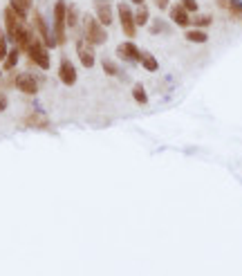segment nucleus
Returning <instances> with one entry per match:
<instances>
[{
    "mask_svg": "<svg viewBox=\"0 0 242 276\" xmlns=\"http://www.w3.org/2000/svg\"><path fill=\"white\" fill-rule=\"evenodd\" d=\"M81 27H83V39L90 41L92 45H105L108 43V27H103L101 23L95 18V14H85L81 18Z\"/></svg>",
    "mask_w": 242,
    "mask_h": 276,
    "instance_id": "obj_1",
    "label": "nucleus"
},
{
    "mask_svg": "<svg viewBox=\"0 0 242 276\" xmlns=\"http://www.w3.org/2000/svg\"><path fill=\"white\" fill-rule=\"evenodd\" d=\"M115 14L119 18V27L121 32L126 34V39H135L137 36V23H135V7L128 3V0H119L115 7Z\"/></svg>",
    "mask_w": 242,
    "mask_h": 276,
    "instance_id": "obj_2",
    "label": "nucleus"
},
{
    "mask_svg": "<svg viewBox=\"0 0 242 276\" xmlns=\"http://www.w3.org/2000/svg\"><path fill=\"white\" fill-rule=\"evenodd\" d=\"M23 54L29 59V63L36 65L39 70H49V67H52V57H49V50L41 43V39H36V34H34V39L29 41L27 50H25Z\"/></svg>",
    "mask_w": 242,
    "mask_h": 276,
    "instance_id": "obj_3",
    "label": "nucleus"
},
{
    "mask_svg": "<svg viewBox=\"0 0 242 276\" xmlns=\"http://www.w3.org/2000/svg\"><path fill=\"white\" fill-rule=\"evenodd\" d=\"M29 25H32L36 39H41V43L47 47V50H54V47H59V45H57V39H54V32H52V25H49V23L45 21V16H43L39 9H36L34 14H32V21H29Z\"/></svg>",
    "mask_w": 242,
    "mask_h": 276,
    "instance_id": "obj_4",
    "label": "nucleus"
},
{
    "mask_svg": "<svg viewBox=\"0 0 242 276\" xmlns=\"http://www.w3.org/2000/svg\"><path fill=\"white\" fill-rule=\"evenodd\" d=\"M65 7L67 0H57L52 9V32L57 39V45H65L67 43V25H65Z\"/></svg>",
    "mask_w": 242,
    "mask_h": 276,
    "instance_id": "obj_5",
    "label": "nucleus"
},
{
    "mask_svg": "<svg viewBox=\"0 0 242 276\" xmlns=\"http://www.w3.org/2000/svg\"><path fill=\"white\" fill-rule=\"evenodd\" d=\"M74 50H77V57H79V63L85 67V70H92L97 65V52H95V45L90 41H85L83 36H79L77 43H74Z\"/></svg>",
    "mask_w": 242,
    "mask_h": 276,
    "instance_id": "obj_6",
    "label": "nucleus"
},
{
    "mask_svg": "<svg viewBox=\"0 0 242 276\" xmlns=\"http://www.w3.org/2000/svg\"><path fill=\"white\" fill-rule=\"evenodd\" d=\"M14 88L18 92H23V95H27V97H36L39 95L41 83L32 72H18V75L14 77Z\"/></svg>",
    "mask_w": 242,
    "mask_h": 276,
    "instance_id": "obj_7",
    "label": "nucleus"
},
{
    "mask_svg": "<svg viewBox=\"0 0 242 276\" xmlns=\"http://www.w3.org/2000/svg\"><path fill=\"white\" fill-rule=\"evenodd\" d=\"M95 7V18L101 23L103 27H110L115 23V5L113 0H92Z\"/></svg>",
    "mask_w": 242,
    "mask_h": 276,
    "instance_id": "obj_8",
    "label": "nucleus"
},
{
    "mask_svg": "<svg viewBox=\"0 0 242 276\" xmlns=\"http://www.w3.org/2000/svg\"><path fill=\"white\" fill-rule=\"evenodd\" d=\"M117 54H119V59L123 61V63H139L141 61V52L139 47H137V43H133V41H123L117 45Z\"/></svg>",
    "mask_w": 242,
    "mask_h": 276,
    "instance_id": "obj_9",
    "label": "nucleus"
},
{
    "mask_svg": "<svg viewBox=\"0 0 242 276\" xmlns=\"http://www.w3.org/2000/svg\"><path fill=\"white\" fill-rule=\"evenodd\" d=\"M77 79H79V75H77L74 63L67 57H61V61H59V81L63 85H67V88H72V85L77 83Z\"/></svg>",
    "mask_w": 242,
    "mask_h": 276,
    "instance_id": "obj_10",
    "label": "nucleus"
},
{
    "mask_svg": "<svg viewBox=\"0 0 242 276\" xmlns=\"http://www.w3.org/2000/svg\"><path fill=\"white\" fill-rule=\"evenodd\" d=\"M166 11H169L173 25H177V27H182V29H189V27H191V14H189V11H186L179 3L171 5V7L166 9Z\"/></svg>",
    "mask_w": 242,
    "mask_h": 276,
    "instance_id": "obj_11",
    "label": "nucleus"
},
{
    "mask_svg": "<svg viewBox=\"0 0 242 276\" xmlns=\"http://www.w3.org/2000/svg\"><path fill=\"white\" fill-rule=\"evenodd\" d=\"M23 124L27 128H34V131H47V128H49V119L41 113V110H32V113L23 119Z\"/></svg>",
    "mask_w": 242,
    "mask_h": 276,
    "instance_id": "obj_12",
    "label": "nucleus"
},
{
    "mask_svg": "<svg viewBox=\"0 0 242 276\" xmlns=\"http://www.w3.org/2000/svg\"><path fill=\"white\" fill-rule=\"evenodd\" d=\"M81 11L77 7V3H67V7H65V25L67 29H79L81 27Z\"/></svg>",
    "mask_w": 242,
    "mask_h": 276,
    "instance_id": "obj_13",
    "label": "nucleus"
},
{
    "mask_svg": "<svg viewBox=\"0 0 242 276\" xmlns=\"http://www.w3.org/2000/svg\"><path fill=\"white\" fill-rule=\"evenodd\" d=\"M9 7L16 11L21 18L29 21V11L34 7V0H9Z\"/></svg>",
    "mask_w": 242,
    "mask_h": 276,
    "instance_id": "obj_14",
    "label": "nucleus"
},
{
    "mask_svg": "<svg viewBox=\"0 0 242 276\" xmlns=\"http://www.w3.org/2000/svg\"><path fill=\"white\" fill-rule=\"evenodd\" d=\"M135 23H137V27H148V23H151V7L146 3L135 5Z\"/></svg>",
    "mask_w": 242,
    "mask_h": 276,
    "instance_id": "obj_15",
    "label": "nucleus"
},
{
    "mask_svg": "<svg viewBox=\"0 0 242 276\" xmlns=\"http://www.w3.org/2000/svg\"><path fill=\"white\" fill-rule=\"evenodd\" d=\"M21 50H18L16 45H11L9 47V54L5 57V61H3V72H14L16 70V65H18V61H21Z\"/></svg>",
    "mask_w": 242,
    "mask_h": 276,
    "instance_id": "obj_16",
    "label": "nucleus"
},
{
    "mask_svg": "<svg viewBox=\"0 0 242 276\" xmlns=\"http://www.w3.org/2000/svg\"><path fill=\"white\" fill-rule=\"evenodd\" d=\"M171 25L169 21H164V18H151V23H148V32H151L153 36H159V34H171Z\"/></svg>",
    "mask_w": 242,
    "mask_h": 276,
    "instance_id": "obj_17",
    "label": "nucleus"
},
{
    "mask_svg": "<svg viewBox=\"0 0 242 276\" xmlns=\"http://www.w3.org/2000/svg\"><path fill=\"white\" fill-rule=\"evenodd\" d=\"M184 39L189 43H195V45H204V43L209 41V34L207 29H195V27H189L184 34Z\"/></svg>",
    "mask_w": 242,
    "mask_h": 276,
    "instance_id": "obj_18",
    "label": "nucleus"
},
{
    "mask_svg": "<svg viewBox=\"0 0 242 276\" xmlns=\"http://www.w3.org/2000/svg\"><path fill=\"white\" fill-rule=\"evenodd\" d=\"M211 23H213V16L211 14H191V27H195V29H207V27H211Z\"/></svg>",
    "mask_w": 242,
    "mask_h": 276,
    "instance_id": "obj_19",
    "label": "nucleus"
},
{
    "mask_svg": "<svg viewBox=\"0 0 242 276\" xmlns=\"http://www.w3.org/2000/svg\"><path fill=\"white\" fill-rule=\"evenodd\" d=\"M101 67H103V72L108 77H123V70L119 67V63H117V61H113V59H101Z\"/></svg>",
    "mask_w": 242,
    "mask_h": 276,
    "instance_id": "obj_20",
    "label": "nucleus"
},
{
    "mask_svg": "<svg viewBox=\"0 0 242 276\" xmlns=\"http://www.w3.org/2000/svg\"><path fill=\"white\" fill-rule=\"evenodd\" d=\"M139 65L144 67L146 72H153V75H155V72L159 70V61L155 59V54H151V52H144V54H141V61H139Z\"/></svg>",
    "mask_w": 242,
    "mask_h": 276,
    "instance_id": "obj_21",
    "label": "nucleus"
},
{
    "mask_svg": "<svg viewBox=\"0 0 242 276\" xmlns=\"http://www.w3.org/2000/svg\"><path fill=\"white\" fill-rule=\"evenodd\" d=\"M133 99L139 103V106H146L148 103V92H146V88L141 83H135L133 85Z\"/></svg>",
    "mask_w": 242,
    "mask_h": 276,
    "instance_id": "obj_22",
    "label": "nucleus"
},
{
    "mask_svg": "<svg viewBox=\"0 0 242 276\" xmlns=\"http://www.w3.org/2000/svg\"><path fill=\"white\" fill-rule=\"evenodd\" d=\"M227 11L231 14V18H235V21H240L242 18V0H227Z\"/></svg>",
    "mask_w": 242,
    "mask_h": 276,
    "instance_id": "obj_23",
    "label": "nucleus"
},
{
    "mask_svg": "<svg viewBox=\"0 0 242 276\" xmlns=\"http://www.w3.org/2000/svg\"><path fill=\"white\" fill-rule=\"evenodd\" d=\"M9 47H11V43L7 39V34H5V29L0 32V61H5V57L9 54Z\"/></svg>",
    "mask_w": 242,
    "mask_h": 276,
    "instance_id": "obj_24",
    "label": "nucleus"
},
{
    "mask_svg": "<svg viewBox=\"0 0 242 276\" xmlns=\"http://www.w3.org/2000/svg\"><path fill=\"white\" fill-rule=\"evenodd\" d=\"M179 5H182L189 14H197V11H200V3H197V0H179Z\"/></svg>",
    "mask_w": 242,
    "mask_h": 276,
    "instance_id": "obj_25",
    "label": "nucleus"
},
{
    "mask_svg": "<svg viewBox=\"0 0 242 276\" xmlns=\"http://www.w3.org/2000/svg\"><path fill=\"white\" fill-rule=\"evenodd\" d=\"M7 106H9V97L5 95V92H0V115L7 110Z\"/></svg>",
    "mask_w": 242,
    "mask_h": 276,
    "instance_id": "obj_26",
    "label": "nucleus"
},
{
    "mask_svg": "<svg viewBox=\"0 0 242 276\" xmlns=\"http://www.w3.org/2000/svg\"><path fill=\"white\" fill-rule=\"evenodd\" d=\"M171 0H155V5H157V9H161V11H166V9H169L171 7Z\"/></svg>",
    "mask_w": 242,
    "mask_h": 276,
    "instance_id": "obj_27",
    "label": "nucleus"
},
{
    "mask_svg": "<svg viewBox=\"0 0 242 276\" xmlns=\"http://www.w3.org/2000/svg\"><path fill=\"white\" fill-rule=\"evenodd\" d=\"M215 5H218L220 9H227V5H229V3H227V0H215Z\"/></svg>",
    "mask_w": 242,
    "mask_h": 276,
    "instance_id": "obj_28",
    "label": "nucleus"
},
{
    "mask_svg": "<svg viewBox=\"0 0 242 276\" xmlns=\"http://www.w3.org/2000/svg\"><path fill=\"white\" fill-rule=\"evenodd\" d=\"M128 3H130V5H133V7H135V5H141V3H146V0H128Z\"/></svg>",
    "mask_w": 242,
    "mask_h": 276,
    "instance_id": "obj_29",
    "label": "nucleus"
},
{
    "mask_svg": "<svg viewBox=\"0 0 242 276\" xmlns=\"http://www.w3.org/2000/svg\"><path fill=\"white\" fill-rule=\"evenodd\" d=\"M3 75H5V72H0V81H3Z\"/></svg>",
    "mask_w": 242,
    "mask_h": 276,
    "instance_id": "obj_30",
    "label": "nucleus"
},
{
    "mask_svg": "<svg viewBox=\"0 0 242 276\" xmlns=\"http://www.w3.org/2000/svg\"><path fill=\"white\" fill-rule=\"evenodd\" d=\"M240 23H242V18H240Z\"/></svg>",
    "mask_w": 242,
    "mask_h": 276,
    "instance_id": "obj_31",
    "label": "nucleus"
}]
</instances>
